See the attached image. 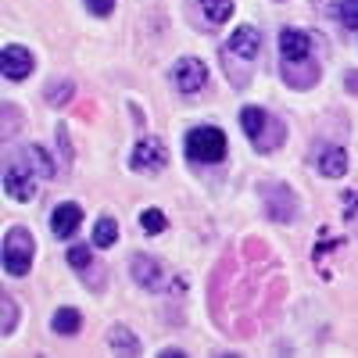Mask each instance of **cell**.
<instances>
[{
    "label": "cell",
    "instance_id": "obj_1",
    "mask_svg": "<svg viewBox=\"0 0 358 358\" xmlns=\"http://www.w3.org/2000/svg\"><path fill=\"white\" fill-rule=\"evenodd\" d=\"M50 176H54V165H50L43 147H22L4 165V194L15 201H33L36 187Z\"/></svg>",
    "mask_w": 358,
    "mask_h": 358
},
{
    "label": "cell",
    "instance_id": "obj_2",
    "mask_svg": "<svg viewBox=\"0 0 358 358\" xmlns=\"http://www.w3.org/2000/svg\"><path fill=\"white\" fill-rule=\"evenodd\" d=\"M315 40L305 33V29H283L280 33V54H283V79L294 90H308L319 83L322 69L312 57Z\"/></svg>",
    "mask_w": 358,
    "mask_h": 358
},
{
    "label": "cell",
    "instance_id": "obj_3",
    "mask_svg": "<svg viewBox=\"0 0 358 358\" xmlns=\"http://www.w3.org/2000/svg\"><path fill=\"white\" fill-rule=\"evenodd\" d=\"M258 54H262V33H258L255 25H241V29H236V33L226 40L222 62H226L229 79H233L236 86H248V72H251V65L258 62Z\"/></svg>",
    "mask_w": 358,
    "mask_h": 358
},
{
    "label": "cell",
    "instance_id": "obj_4",
    "mask_svg": "<svg viewBox=\"0 0 358 358\" xmlns=\"http://www.w3.org/2000/svg\"><path fill=\"white\" fill-rule=\"evenodd\" d=\"M241 126H244V133L251 136L255 151H262V155L276 151V147L283 143V136H287V129H283L268 111H262V108H244V111H241Z\"/></svg>",
    "mask_w": 358,
    "mask_h": 358
},
{
    "label": "cell",
    "instance_id": "obj_5",
    "mask_svg": "<svg viewBox=\"0 0 358 358\" xmlns=\"http://www.w3.org/2000/svg\"><path fill=\"white\" fill-rule=\"evenodd\" d=\"M187 155L197 165H219L226 158V136L215 126H197L187 136Z\"/></svg>",
    "mask_w": 358,
    "mask_h": 358
},
{
    "label": "cell",
    "instance_id": "obj_6",
    "mask_svg": "<svg viewBox=\"0 0 358 358\" xmlns=\"http://www.w3.org/2000/svg\"><path fill=\"white\" fill-rule=\"evenodd\" d=\"M33 236H29L22 226L4 233V273L11 276H25L29 265H33Z\"/></svg>",
    "mask_w": 358,
    "mask_h": 358
},
{
    "label": "cell",
    "instance_id": "obj_7",
    "mask_svg": "<svg viewBox=\"0 0 358 358\" xmlns=\"http://www.w3.org/2000/svg\"><path fill=\"white\" fill-rule=\"evenodd\" d=\"M262 201H265L268 219H276V222H290L297 215V197L283 183H265L262 187Z\"/></svg>",
    "mask_w": 358,
    "mask_h": 358
},
{
    "label": "cell",
    "instance_id": "obj_8",
    "mask_svg": "<svg viewBox=\"0 0 358 358\" xmlns=\"http://www.w3.org/2000/svg\"><path fill=\"white\" fill-rule=\"evenodd\" d=\"M172 86L179 94H201L208 86V69L197 57H183V62H176V69H172Z\"/></svg>",
    "mask_w": 358,
    "mask_h": 358
},
{
    "label": "cell",
    "instance_id": "obj_9",
    "mask_svg": "<svg viewBox=\"0 0 358 358\" xmlns=\"http://www.w3.org/2000/svg\"><path fill=\"white\" fill-rule=\"evenodd\" d=\"M133 169L136 172H158V169H165V162H169V155H165V143L162 140H155V136H143L136 147H133Z\"/></svg>",
    "mask_w": 358,
    "mask_h": 358
},
{
    "label": "cell",
    "instance_id": "obj_10",
    "mask_svg": "<svg viewBox=\"0 0 358 358\" xmlns=\"http://www.w3.org/2000/svg\"><path fill=\"white\" fill-rule=\"evenodd\" d=\"M0 65H4V79H25L33 72V54L18 43H8L4 54H0Z\"/></svg>",
    "mask_w": 358,
    "mask_h": 358
},
{
    "label": "cell",
    "instance_id": "obj_11",
    "mask_svg": "<svg viewBox=\"0 0 358 358\" xmlns=\"http://www.w3.org/2000/svg\"><path fill=\"white\" fill-rule=\"evenodd\" d=\"M79 222H83V208L79 204H57L54 208V215H50V229H54V236L57 241H65V236H72L76 229H79Z\"/></svg>",
    "mask_w": 358,
    "mask_h": 358
},
{
    "label": "cell",
    "instance_id": "obj_12",
    "mask_svg": "<svg viewBox=\"0 0 358 358\" xmlns=\"http://www.w3.org/2000/svg\"><path fill=\"white\" fill-rule=\"evenodd\" d=\"M133 280L143 287V290H158L162 287V265L147 255H136L133 258Z\"/></svg>",
    "mask_w": 358,
    "mask_h": 358
},
{
    "label": "cell",
    "instance_id": "obj_13",
    "mask_svg": "<svg viewBox=\"0 0 358 358\" xmlns=\"http://www.w3.org/2000/svg\"><path fill=\"white\" fill-rule=\"evenodd\" d=\"M319 172L330 176V179H341V176L348 172V155H344V147H322V155H319Z\"/></svg>",
    "mask_w": 358,
    "mask_h": 358
},
{
    "label": "cell",
    "instance_id": "obj_14",
    "mask_svg": "<svg viewBox=\"0 0 358 358\" xmlns=\"http://www.w3.org/2000/svg\"><path fill=\"white\" fill-rule=\"evenodd\" d=\"M79 322H83V315H79L76 308H57L50 326H54L57 337H76V334H79Z\"/></svg>",
    "mask_w": 358,
    "mask_h": 358
},
{
    "label": "cell",
    "instance_id": "obj_15",
    "mask_svg": "<svg viewBox=\"0 0 358 358\" xmlns=\"http://www.w3.org/2000/svg\"><path fill=\"white\" fill-rule=\"evenodd\" d=\"M201 11H204L208 25H222L233 15V0H201Z\"/></svg>",
    "mask_w": 358,
    "mask_h": 358
},
{
    "label": "cell",
    "instance_id": "obj_16",
    "mask_svg": "<svg viewBox=\"0 0 358 358\" xmlns=\"http://www.w3.org/2000/svg\"><path fill=\"white\" fill-rule=\"evenodd\" d=\"M108 344L115 348V351H126V355H140V341L126 330V326H115V330L108 334Z\"/></svg>",
    "mask_w": 358,
    "mask_h": 358
},
{
    "label": "cell",
    "instance_id": "obj_17",
    "mask_svg": "<svg viewBox=\"0 0 358 358\" xmlns=\"http://www.w3.org/2000/svg\"><path fill=\"white\" fill-rule=\"evenodd\" d=\"M118 241V226H115V219H101L97 226H94V244L97 248H111Z\"/></svg>",
    "mask_w": 358,
    "mask_h": 358
},
{
    "label": "cell",
    "instance_id": "obj_18",
    "mask_svg": "<svg viewBox=\"0 0 358 358\" xmlns=\"http://www.w3.org/2000/svg\"><path fill=\"white\" fill-rule=\"evenodd\" d=\"M69 97H72V83H69V79H57L54 86H47V101H50L54 108H62Z\"/></svg>",
    "mask_w": 358,
    "mask_h": 358
},
{
    "label": "cell",
    "instance_id": "obj_19",
    "mask_svg": "<svg viewBox=\"0 0 358 358\" xmlns=\"http://www.w3.org/2000/svg\"><path fill=\"white\" fill-rule=\"evenodd\" d=\"M337 18L348 29H358V0H337Z\"/></svg>",
    "mask_w": 358,
    "mask_h": 358
},
{
    "label": "cell",
    "instance_id": "obj_20",
    "mask_svg": "<svg viewBox=\"0 0 358 358\" xmlns=\"http://www.w3.org/2000/svg\"><path fill=\"white\" fill-rule=\"evenodd\" d=\"M140 226H143V233H162L165 229V215L158 212V208H147V212L140 215Z\"/></svg>",
    "mask_w": 358,
    "mask_h": 358
},
{
    "label": "cell",
    "instance_id": "obj_21",
    "mask_svg": "<svg viewBox=\"0 0 358 358\" xmlns=\"http://www.w3.org/2000/svg\"><path fill=\"white\" fill-rule=\"evenodd\" d=\"M0 322H4V337L15 334V322H18V305L11 297H4V305H0Z\"/></svg>",
    "mask_w": 358,
    "mask_h": 358
},
{
    "label": "cell",
    "instance_id": "obj_22",
    "mask_svg": "<svg viewBox=\"0 0 358 358\" xmlns=\"http://www.w3.org/2000/svg\"><path fill=\"white\" fill-rule=\"evenodd\" d=\"M344 201H348V222H351V229L358 233V190H348Z\"/></svg>",
    "mask_w": 358,
    "mask_h": 358
},
{
    "label": "cell",
    "instance_id": "obj_23",
    "mask_svg": "<svg viewBox=\"0 0 358 358\" xmlns=\"http://www.w3.org/2000/svg\"><path fill=\"white\" fill-rule=\"evenodd\" d=\"M69 262H72L76 268H90V248H86V244L72 248V251H69Z\"/></svg>",
    "mask_w": 358,
    "mask_h": 358
},
{
    "label": "cell",
    "instance_id": "obj_24",
    "mask_svg": "<svg viewBox=\"0 0 358 358\" xmlns=\"http://www.w3.org/2000/svg\"><path fill=\"white\" fill-rule=\"evenodd\" d=\"M86 8L94 11L97 18H108V15L115 11V0H86Z\"/></svg>",
    "mask_w": 358,
    "mask_h": 358
},
{
    "label": "cell",
    "instance_id": "obj_25",
    "mask_svg": "<svg viewBox=\"0 0 358 358\" xmlns=\"http://www.w3.org/2000/svg\"><path fill=\"white\" fill-rule=\"evenodd\" d=\"M348 86H351V90H358V76H348Z\"/></svg>",
    "mask_w": 358,
    "mask_h": 358
}]
</instances>
